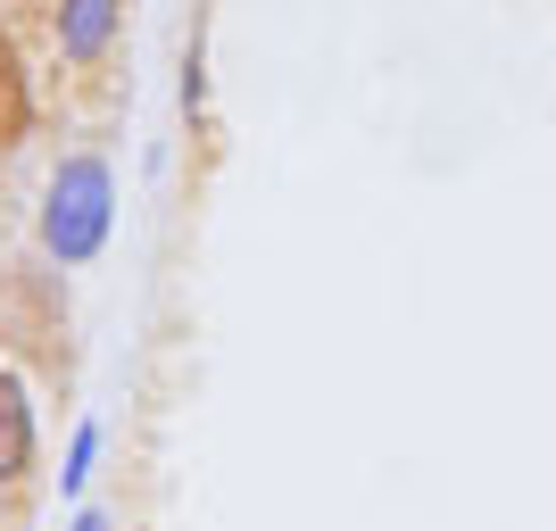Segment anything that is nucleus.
Listing matches in <instances>:
<instances>
[{
    "label": "nucleus",
    "instance_id": "5",
    "mask_svg": "<svg viewBox=\"0 0 556 531\" xmlns=\"http://www.w3.org/2000/svg\"><path fill=\"white\" fill-rule=\"evenodd\" d=\"M67 531H116V523H109V507H75V523H67Z\"/></svg>",
    "mask_w": 556,
    "mask_h": 531
},
{
    "label": "nucleus",
    "instance_id": "4",
    "mask_svg": "<svg viewBox=\"0 0 556 531\" xmlns=\"http://www.w3.org/2000/svg\"><path fill=\"white\" fill-rule=\"evenodd\" d=\"M92 465H100V416H84L75 440H67V465H59V498H84V490H92Z\"/></svg>",
    "mask_w": 556,
    "mask_h": 531
},
{
    "label": "nucleus",
    "instance_id": "2",
    "mask_svg": "<svg viewBox=\"0 0 556 531\" xmlns=\"http://www.w3.org/2000/svg\"><path fill=\"white\" fill-rule=\"evenodd\" d=\"M116 17H125V0H59V59L92 67L116 42Z\"/></svg>",
    "mask_w": 556,
    "mask_h": 531
},
{
    "label": "nucleus",
    "instance_id": "3",
    "mask_svg": "<svg viewBox=\"0 0 556 531\" xmlns=\"http://www.w3.org/2000/svg\"><path fill=\"white\" fill-rule=\"evenodd\" d=\"M25 473H34V399L17 374H0V482H25Z\"/></svg>",
    "mask_w": 556,
    "mask_h": 531
},
{
    "label": "nucleus",
    "instance_id": "1",
    "mask_svg": "<svg viewBox=\"0 0 556 531\" xmlns=\"http://www.w3.org/2000/svg\"><path fill=\"white\" fill-rule=\"evenodd\" d=\"M116 232V166L100 150H67L42 191V250L59 266H92Z\"/></svg>",
    "mask_w": 556,
    "mask_h": 531
}]
</instances>
